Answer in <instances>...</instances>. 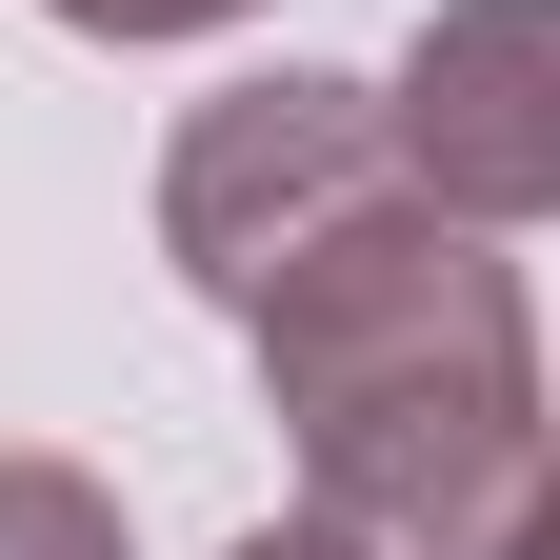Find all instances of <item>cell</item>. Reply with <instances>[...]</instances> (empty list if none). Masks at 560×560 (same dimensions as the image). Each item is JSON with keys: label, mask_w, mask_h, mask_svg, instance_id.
Segmentation results:
<instances>
[{"label": "cell", "mask_w": 560, "mask_h": 560, "mask_svg": "<svg viewBox=\"0 0 560 560\" xmlns=\"http://www.w3.org/2000/svg\"><path fill=\"white\" fill-rule=\"evenodd\" d=\"M501 560H560V460H540V501L501 521Z\"/></svg>", "instance_id": "cell-7"}, {"label": "cell", "mask_w": 560, "mask_h": 560, "mask_svg": "<svg viewBox=\"0 0 560 560\" xmlns=\"http://www.w3.org/2000/svg\"><path fill=\"white\" fill-rule=\"evenodd\" d=\"M400 180L460 221H560V0H420L400 40Z\"/></svg>", "instance_id": "cell-3"}, {"label": "cell", "mask_w": 560, "mask_h": 560, "mask_svg": "<svg viewBox=\"0 0 560 560\" xmlns=\"http://www.w3.org/2000/svg\"><path fill=\"white\" fill-rule=\"evenodd\" d=\"M260 340V400L280 441H301V521H340L361 560H501V521L540 501V301L501 221H460V200H340L241 301Z\"/></svg>", "instance_id": "cell-1"}, {"label": "cell", "mask_w": 560, "mask_h": 560, "mask_svg": "<svg viewBox=\"0 0 560 560\" xmlns=\"http://www.w3.org/2000/svg\"><path fill=\"white\" fill-rule=\"evenodd\" d=\"M40 21H81V40H221V21H260V0H40Z\"/></svg>", "instance_id": "cell-5"}, {"label": "cell", "mask_w": 560, "mask_h": 560, "mask_svg": "<svg viewBox=\"0 0 560 560\" xmlns=\"http://www.w3.org/2000/svg\"><path fill=\"white\" fill-rule=\"evenodd\" d=\"M400 180V120H381V81H320V60H280V81H221L180 140H161V260L200 280V301H260L280 260H301L340 200H381Z\"/></svg>", "instance_id": "cell-2"}, {"label": "cell", "mask_w": 560, "mask_h": 560, "mask_svg": "<svg viewBox=\"0 0 560 560\" xmlns=\"http://www.w3.org/2000/svg\"><path fill=\"white\" fill-rule=\"evenodd\" d=\"M0 560H120V501L81 460H0Z\"/></svg>", "instance_id": "cell-4"}, {"label": "cell", "mask_w": 560, "mask_h": 560, "mask_svg": "<svg viewBox=\"0 0 560 560\" xmlns=\"http://www.w3.org/2000/svg\"><path fill=\"white\" fill-rule=\"evenodd\" d=\"M221 560H361L340 521H260V540H221Z\"/></svg>", "instance_id": "cell-6"}]
</instances>
